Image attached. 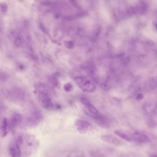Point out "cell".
I'll return each mask as SVG.
<instances>
[{
	"label": "cell",
	"instance_id": "5b68a950",
	"mask_svg": "<svg viewBox=\"0 0 157 157\" xmlns=\"http://www.w3.org/2000/svg\"><path fill=\"white\" fill-rule=\"evenodd\" d=\"M80 100L82 103V104L86 107L87 110L89 112L91 116H94L100 115L97 109L91 104L90 101L86 97H81Z\"/></svg>",
	"mask_w": 157,
	"mask_h": 157
},
{
	"label": "cell",
	"instance_id": "ac0fdd59",
	"mask_svg": "<svg viewBox=\"0 0 157 157\" xmlns=\"http://www.w3.org/2000/svg\"><path fill=\"white\" fill-rule=\"evenodd\" d=\"M14 44L16 47H20L22 44V40L20 37H17L14 40Z\"/></svg>",
	"mask_w": 157,
	"mask_h": 157
},
{
	"label": "cell",
	"instance_id": "7a4b0ae2",
	"mask_svg": "<svg viewBox=\"0 0 157 157\" xmlns=\"http://www.w3.org/2000/svg\"><path fill=\"white\" fill-rule=\"evenodd\" d=\"M74 126L78 132L81 134L86 133L93 129L92 125L85 120H77L74 124Z\"/></svg>",
	"mask_w": 157,
	"mask_h": 157
},
{
	"label": "cell",
	"instance_id": "30bf717a",
	"mask_svg": "<svg viewBox=\"0 0 157 157\" xmlns=\"http://www.w3.org/2000/svg\"><path fill=\"white\" fill-rule=\"evenodd\" d=\"M11 129L9 121L6 118L2 120L1 125V135L2 138H5Z\"/></svg>",
	"mask_w": 157,
	"mask_h": 157
},
{
	"label": "cell",
	"instance_id": "4fadbf2b",
	"mask_svg": "<svg viewBox=\"0 0 157 157\" xmlns=\"http://www.w3.org/2000/svg\"><path fill=\"white\" fill-rule=\"evenodd\" d=\"M115 133L119 138L124 140L125 141L130 142L132 141V138L130 135H128L127 134L125 133L124 132L119 131V130H115Z\"/></svg>",
	"mask_w": 157,
	"mask_h": 157
},
{
	"label": "cell",
	"instance_id": "9c48e42d",
	"mask_svg": "<svg viewBox=\"0 0 157 157\" xmlns=\"http://www.w3.org/2000/svg\"><path fill=\"white\" fill-rule=\"evenodd\" d=\"M41 119L42 115L40 113L39 111H35L29 116L27 121L31 125H36L41 121Z\"/></svg>",
	"mask_w": 157,
	"mask_h": 157
},
{
	"label": "cell",
	"instance_id": "8fae6325",
	"mask_svg": "<svg viewBox=\"0 0 157 157\" xmlns=\"http://www.w3.org/2000/svg\"><path fill=\"white\" fill-rule=\"evenodd\" d=\"M132 138V140L140 143H146L149 141V138L146 135L140 133H136Z\"/></svg>",
	"mask_w": 157,
	"mask_h": 157
},
{
	"label": "cell",
	"instance_id": "3957f363",
	"mask_svg": "<svg viewBox=\"0 0 157 157\" xmlns=\"http://www.w3.org/2000/svg\"><path fill=\"white\" fill-rule=\"evenodd\" d=\"M38 101L41 106L44 109L51 110L56 108L55 105L50 97V95L39 94Z\"/></svg>",
	"mask_w": 157,
	"mask_h": 157
},
{
	"label": "cell",
	"instance_id": "7c38bea8",
	"mask_svg": "<svg viewBox=\"0 0 157 157\" xmlns=\"http://www.w3.org/2000/svg\"><path fill=\"white\" fill-rule=\"evenodd\" d=\"M22 115L19 113L14 114L9 121L11 128H15L20 123L22 120Z\"/></svg>",
	"mask_w": 157,
	"mask_h": 157
},
{
	"label": "cell",
	"instance_id": "52a82bcc",
	"mask_svg": "<svg viewBox=\"0 0 157 157\" xmlns=\"http://www.w3.org/2000/svg\"><path fill=\"white\" fill-rule=\"evenodd\" d=\"M35 88L39 94L50 95L52 93V89L47 84L39 83L35 84Z\"/></svg>",
	"mask_w": 157,
	"mask_h": 157
},
{
	"label": "cell",
	"instance_id": "44dd1931",
	"mask_svg": "<svg viewBox=\"0 0 157 157\" xmlns=\"http://www.w3.org/2000/svg\"><path fill=\"white\" fill-rule=\"evenodd\" d=\"M150 157H157V154H153L150 155Z\"/></svg>",
	"mask_w": 157,
	"mask_h": 157
},
{
	"label": "cell",
	"instance_id": "ffe728a7",
	"mask_svg": "<svg viewBox=\"0 0 157 157\" xmlns=\"http://www.w3.org/2000/svg\"><path fill=\"white\" fill-rule=\"evenodd\" d=\"M3 28V24H2V21L0 20V30H1Z\"/></svg>",
	"mask_w": 157,
	"mask_h": 157
},
{
	"label": "cell",
	"instance_id": "8992f818",
	"mask_svg": "<svg viewBox=\"0 0 157 157\" xmlns=\"http://www.w3.org/2000/svg\"><path fill=\"white\" fill-rule=\"evenodd\" d=\"M102 140L105 143L112 144L115 146H121L124 143L122 140L110 135H104L101 137Z\"/></svg>",
	"mask_w": 157,
	"mask_h": 157
},
{
	"label": "cell",
	"instance_id": "2e32d148",
	"mask_svg": "<svg viewBox=\"0 0 157 157\" xmlns=\"http://www.w3.org/2000/svg\"><path fill=\"white\" fill-rule=\"evenodd\" d=\"M0 9L3 13H6L8 10V6L5 2L0 3Z\"/></svg>",
	"mask_w": 157,
	"mask_h": 157
},
{
	"label": "cell",
	"instance_id": "5bb4252c",
	"mask_svg": "<svg viewBox=\"0 0 157 157\" xmlns=\"http://www.w3.org/2000/svg\"><path fill=\"white\" fill-rule=\"evenodd\" d=\"M9 76L4 71H0V81L5 82L8 80Z\"/></svg>",
	"mask_w": 157,
	"mask_h": 157
},
{
	"label": "cell",
	"instance_id": "6da1fadb",
	"mask_svg": "<svg viewBox=\"0 0 157 157\" xmlns=\"http://www.w3.org/2000/svg\"><path fill=\"white\" fill-rule=\"evenodd\" d=\"M78 87L83 91L86 92H92L96 89V86L93 82L85 77L78 76L74 78Z\"/></svg>",
	"mask_w": 157,
	"mask_h": 157
},
{
	"label": "cell",
	"instance_id": "9a60e30c",
	"mask_svg": "<svg viewBox=\"0 0 157 157\" xmlns=\"http://www.w3.org/2000/svg\"><path fill=\"white\" fill-rule=\"evenodd\" d=\"M9 151L10 154L12 157H18L15 146H10L9 148Z\"/></svg>",
	"mask_w": 157,
	"mask_h": 157
},
{
	"label": "cell",
	"instance_id": "e0dca14e",
	"mask_svg": "<svg viewBox=\"0 0 157 157\" xmlns=\"http://www.w3.org/2000/svg\"><path fill=\"white\" fill-rule=\"evenodd\" d=\"M15 148L18 157H20L22 155V153H21V150L20 146L18 143L16 142L15 145Z\"/></svg>",
	"mask_w": 157,
	"mask_h": 157
},
{
	"label": "cell",
	"instance_id": "ba28073f",
	"mask_svg": "<svg viewBox=\"0 0 157 157\" xmlns=\"http://www.w3.org/2000/svg\"><path fill=\"white\" fill-rule=\"evenodd\" d=\"M93 120H95V122L99 125L100 127L102 128H109V121L106 119L105 117L101 115H99L97 116H91Z\"/></svg>",
	"mask_w": 157,
	"mask_h": 157
},
{
	"label": "cell",
	"instance_id": "277c9868",
	"mask_svg": "<svg viewBox=\"0 0 157 157\" xmlns=\"http://www.w3.org/2000/svg\"><path fill=\"white\" fill-rule=\"evenodd\" d=\"M6 94L11 99L17 101L22 100L24 97V93L23 90L18 88L10 89Z\"/></svg>",
	"mask_w": 157,
	"mask_h": 157
},
{
	"label": "cell",
	"instance_id": "d6986e66",
	"mask_svg": "<svg viewBox=\"0 0 157 157\" xmlns=\"http://www.w3.org/2000/svg\"><path fill=\"white\" fill-rule=\"evenodd\" d=\"M64 89L67 91H70L72 89V86L70 83H68L64 85Z\"/></svg>",
	"mask_w": 157,
	"mask_h": 157
}]
</instances>
